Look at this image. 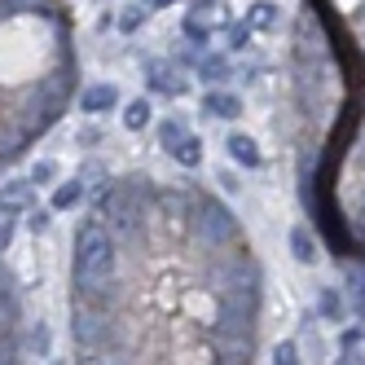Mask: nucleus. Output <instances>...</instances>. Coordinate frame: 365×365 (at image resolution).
<instances>
[{
    "mask_svg": "<svg viewBox=\"0 0 365 365\" xmlns=\"http://www.w3.org/2000/svg\"><path fill=\"white\" fill-rule=\"evenodd\" d=\"M119 269V242L101 220H84L75 233V264H71V286L75 299H88L97 286H106Z\"/></svg>",
    "mask_w": 365,
    "mask_h": 365,
    "instance_id": "f257e3e1",
    "label": "nucleus"
},
{
    "mask_svg": "<svg viewBox=\"0 0 365 365\" xmlns=\"http://www.w3.org/2000/svg\"><path fill=\"white\" fill-rule=\"evenodd\" d=\"M115 317H110V308H97L88 299H75L71 304V334H75V344H80L84 356H115L119 344H115Z\"/></svg>",
    "mask_w": 365,
    "mask_h": 365,
    "instance_id": "f03ea898",
    "label": "nucleus"
},
{
    "mask_svg": "<svg viewBox=\"0 0 365 365\" xmlns=\"http://www.w3.org/2000/svg\"><path fill=\"white\" fill-rule=\"evenodd\" d=\"M190 220H194L198 242H207V247L238 242V220H233V212H229L225 202H216V198H198L194 212H190Z\"/></svg>",
    "mask_w": 365,
    "mask_h": 365,
    "instance_id": "7ed1b4c3",
    "label": "nucleus"
},
{
    "mask_svg": "<svg viewBox=\"0 0 365 365\" xmlns=\"http://www.w3.org/2000/svg\"><path fill=\"white\" fill-rule=\"evenodd\" d=\"M229 27V9L220 5V0H194V5L185 9V22H180V31H185V40L194 48H202L207 40H212V31Z\"/></svg>",
    "mask_w": 365,
    "mask_h": 365,
    "instance_id": "20e7f679",
    "label": "nucleus"
},
{
    "mask_svg": "<svg viewBox=\"0 0 365 365\" xmlns=\"http://www.w3.org/2000/svg\"><path fill=\"white\" fill-rule=\"evenodd\" d=\"M36 93H40L44 101H53V106H62V110H66V101H71V93H75V62H71V66L62 62L58 71H48L44 80L36 84Z\"/></svg>",
    "mask_w": 365,
    "mask_h": 365,
    "instance_id": "39448f33",
    "label": "nucleus"
},
{
    "mask_svg": "<svg viewBox=\"0 0 365 365\" xmlns=\"http://www.w3.org/2000/svg\"><path fill=\"white\" fill-rule=\"evenodd\" d=\"M27 207H36V180H31V176H22V180H5V185H0V212L22 216Z\"/></svg>",
    "mask_w": 365,
    "mask_h": 365,
    "instance_id": "423d86ee",
    "label": "nucleus"
},
{
    "mask_svg": "<svg viewBox=\"0 0 365 365\" xmlns=\"http://www.w3.org/2000/svg\"><path fill=\"white\" fill-rule=\"evenodd\" d=\"M216 361H247L251 356V334L247 330H212Z\"/></svg>",
    "mask_w": 365,
    "mask_h": 365,
    "instance_id": "0eeeda50",
    "label": "nucleus"
},
{
    "mask_svg": "<svg viewBox=\"0 0 365 365\" xmlns=\"http://www.w3.org/2000/svg\"><path fill=\"white\" fill-rule=\"evenodd\" d=\"M119 106V88L115 84H88L84 93H80V110L84 115H106V110H115Z\"/></svg>",
    "mask_w": 365,
    "mask_h": 365,
    "instance_id": "6e6552de",
    "label": "nucleus"
},
{
    "mask_svg": "<svg viewBox=\"0 0 365 365\" xmlns=\"http://www.w3.org/2000/svg\"><path fill=\"white\" fill-rule=\"evenodd\" d=\"M145 71H150V88H154V93H168V97H180V93L190 88V84H185V80H180V75H176V71L168 66V62H150Z\"/></svg>",
    "mask_w": 365,
    "mask_h": 365,
    "instance_id": "1a4fd4ad",
    "label": "nucleus"
},
{
    "mask_svg": "<svg viewBox=\"0 0 365 365\" xmlns=\"http://www.w3.org/2000/svg\"><path fill=\"white\" fill-rule=\"evenodd\" d=\"M202 115H216V119H238V115H242V101L233 97V93L207 88V97H202Z\"/></svg>",
    "mask_w": 365,
    "mask_h": 365,
    "instance_id": "9d476101",
    "label": "nucleus"
},
{
    "mask_svg": "<svg viewBox=\"0 0 365 365\" xmlns=\"http://www.w3.org/2000/svg\"><path fill=\"white\" fill-rule=\"evenodd\" d=\"M84 202V176H71V180H62V185L53 190V212H71V207H80Z\"/></svg>",
    "mask_w": 365,
    "mask_h": 365,
    "instance_id": "9b49d317",
    "label": "nucleus"
},
{
    "mask_svg": "<svg viewBox=\"0 0 365 365\" xmlns=\"http://www.w3.org/2000/svg\"><path fill=\"white\" fill-rule=\"evenodd\" d=\"M247 27L251 31H273L277 27V5H273V0H255V5H247Z\"/></svg>",
    "mask_w": 365,
    "mask_h": 365,
    "instance_id": "f8f14e48",
    "label": "nucleus"
},
{
    "mask_svg": "<svg viewBox=\"0 0 365 365\" xmlns=\"http://www.w3.org/2000/svg\"><path fill=\"white\" fill-rule=\"evenodd\" d=\"M18 322H22V304L14 295V286H0V334L18 330Z\"/></svg>",
    "mask_w": 365,
    "mask_h": 365,
    "instance_id": "ddd939ff",
    "label": "nucleus"
},
{
    "mask_svg": "<svg viewBox=\"0 0 365 365\" xmlns=\"http://www.w3.org/2000/svg\"><path fill=\"white\" fill-rule=\"evenodd\" d=\"M229 154H233V163H242V168H259V145L247 133H233L229 137Z\"/></svg>",
    "mask_w": 365,
    "mask_h": 365,
    "instance_id": "4468645a",
    "label": "nucleus"
},
{
    "mask_svg": "<svg viewBox=\"0 0 365 365\" xmlns=\"http://www.w3.org/2000/svg\"><path fill=\"white\" fill-rule=\"evenodd\" d=\"M48 9H58V0H0V22L18 14H48Z\"/></svg>",
    "mask_w": 365,
    "mask_h": 365,
    "instance_id": "2eb2a0df",
    "label": "nucleus"
},
{
    "mask_svg": "<svg viewBox=\"0 0 365 365\" xmlns=\"http://www.w3.org/2000/svg\"><path fill=\"white\" fill-rule=\"evenodd\" d=\"M229 75H233V71H229V62H225L220 53H212V58H198V80H202L207 88H212V84H225Z\"/></svg>",
    "mask_w": 365,
    "mask_h": 365,
    "instance_id": "dca6fc26",
    "label": "nucleus"
},
{
    "mask_svg": "<svg viewBox=\"0 0 365 365\" xmlns=\"http://www.w3.org/2000/svg\"><path fill=\"white\" fill-rule=\"evenodd\" d=\"M168 154H172V159H176L180 168H198V163H202V141L185 133V137H180V141H176V145H172Z\"/></svg>",
    "mask_w": 365,
    "mask_h": 365,
    "instance_id": "f3484780",
    "label": "nucleus"
},
{
    "mask_svg": "<svg viewBox=\"0 0 365 365\" xmlns=\"http://www.w3.org/2000/svg\"><path fill=\"white\" fill-rule=\"evenodd\" d=\"M154 106H150V101L145 97H137V101H128V106H123V128H128V133H141V128H150V115Z\"/></svg>",
    "mask_w": 365,
    "mask_h": 365,
    "instance_id": "a211bd4d",
    "label": "nucleus"
},
{
    "mask_svg": "<svg viewBox=\"0 0 365 365\" xmlns=\"http://www.w3.org/2000/svg\"><path fill=\"white\" fill-rule=\"evenodd\" d=\"M154 202H159L168 216H185V212H194V198H190L185 190H159V194H154Z\"/></svg>",
    "mask_w": 365,
    "mask_h": 365,
    "instance_id": "6ab92c4d",
    "label": "nucleus"
},
{
    "mask_svg": "<svg viewBox=\"0 0 365 365\" xmlns=\"http://www.w3.org/2000/svg\"><path fill=\"white\" fill-rule=\"evenodd\" d=\"M48 348H53V339H48V326L36 322L27 330V339H22V356H48Z\"/></svg>",
    "mask_w": 365,
    "mask_h": 365,
    "instance_id": "aec40b11",
    "label": "nucleus"
},
{
    "mask_svg": "<svg viewBox=\"0 0 365 365\" xmlns=\"http://www.w3.org/2000/svg\"><path fill=\"white\" fill-rule=\"evenodd\" d=\"M339 352H344V361H365V330L348 326L344 334H339Z\"/></svg>",
    "mask_w": 365,
    "mask_h": 365,
    "instance_id": "412c9836",
    "label": "nucleus"
},
{
    "mask_svg": "<svg viewBox=\"0 0 365 365\" xmlns=\"http://www.w3.org/2000/svg\"><path fill=\"white\" fill-rule=\"evenodd\" d=\"M291 251H295L299 264H317V242H312V233H308L304 225L291 229Z\"/></svg>",
    "mask_w": 365,
    "mask_h": 365,
    "instance_id": "4be33fe9",
    "label": "nucleus"
},
{
    "mask_svg": "<svg viewBox=\"0 0 365 365\" xmlns=\"http://www.w3.org/2000/svg\"><path fill=\"white\" fill-rule=\"evenodd\" d=\"M36 137L27 133V128H18V133H9V137H0V159L5 163H14V159H22V150H27Z\"/></svg>",
    "mask_w": 365,
    "mask_h": 365,
    "instance_id": "5701e85b",
    "label": "nucleus"
},
{
    "mask_svg": "<svg viewBox=\"0 0 365 365\" xmlns=\"http://www.w3.org/2000/svg\"><path fill=\"white\" fill-rule=\"evenodd\" d=\"M145 18H150V9L141 5V0H133V5H128V9L119 14V31H123V36H133V31H141V27H145Z\"/></svg>",
    "mask_w": 365,
    "mask_h": 365,
    "instance_id": "b1692460",
    "label": "nucleus"
},
{
    "mask_svg": "<svg viewBox=\"0 0 365 365\" xmlns=\"http://www.w3.org/2000/svg\"><path fill=\"white\" fill-rule=\"evenodd\" d=\"M9 361H22V339H18V330L0 334V365H9Z\"/></svg>",
    "mask_w": 365,
    "mask_h": 365,
    "instance_id": "393cba45",
    "label": "nucleus"
},
{
    "mask_svg": "<svg viewBox=\"0 0 365 365\" xmlns=\"http://www.w3.org/2000/svg\"><path fill=\"white\" fill-rule=\"evenodd\" d=\"M22 216H27V229H31V233H44L48 220H53V207H27Z\"/></svg>",
    "mask_w": 365,
    "mask_h": 365,
    "instance_id": "a878e982",
    "label": "nucleus"
},
{
    "mask_svg": "<svg viewBox=\"0 0 365 365\" xmlns=\"http://www.w3.org/2000/svg\"><path fill=\"white\" fill-rule=\"evenodd\" d=\"M180 137H185V123H180V119H168V123L159 128V141H163V150H172Z\"/></svg>",
    "mask_w": 365,
    "mask_h": 365,
    "instance_id": "bb28decb",
    "label": "nucleus"
},
{
    "mask_svg": "<svg viewBox=\"0 0 365 365\" xmlns=\"http://www.w3.org/2000/svg\"><path fill=\"white\" fill-rule=\"evenodd\" d=\"M247 44H251V27H247V22H233V27H229V48H233V53H242Z\"/></svg>",
    "mask_w": 365,
    "mask_h": 365,
    "instance_id": "cd10ccee",
    "label": "nucleus"
},
{
    "mask_svg": "<svg viewBox=\"0 0 365 365\" xmlns=\"http://www.w3.org/2000/svg\"><path fill=\"white\" fill-rule=\"evenodd\" d=\"M53 176H58V163H53V159H40V163L31 168V180H36V190H40V185H48Z\"/></svg>",
    "mask_w": 365,
    "mask_h": 365,
    "instance_id": "c85d7f7f",
    "label": "nucleus"
},
{
    "mask_svg": "<svg viewBox=\"0 0 365 365\" xmlns=\"http://www.w3.org/2000/svg\"><path fill=\"white\" fill-rule=\"evenodd\" d=\"M14 233H18V216L14 212H0V251L14 242Z\"/></svg>",
    "mask_w": 365,
    "mask_h": 365,
    "instance_id": "c756f323",
    "label": "nucleus"
},
{
    "mask_svg": "<svg viewBox=\"0 0 365 365\" xmlns=\"http://www.w3.org/2000/svg\"><path fill=\"white\" fill-rule=\"evenodd\" d=\"M317 312H322V317H339V312H344V304H339V295L334 291H322V299H317Z\"/></svg>",
    "mask_w": 365,
    "mask_h": 365,
    "instance_id": "7c9ffc66",
    "label": "nucleus"
},
{
    "mask_svg": "<svg viewBox=\"0 0 365 365\" xmlns=\"http://www.w3.org/2000/svg\"><path fill=\"white\" fill-rule=\"evenodd\" d=\"M273 361H277V365H295V361H299V348H295V344H277V348H273Z\"/></svg>",
    "mask_w": 365,
    "mask_h": 365,
    "instance_id": "2f4dec72",
    "label": "nucleus"
},
{
    "mask_svg": "<svg viewBox=\"0 0 365 365\" xmlns=\"http://www.w3.org/2000/svg\"><path fill=\"white\" fill-rule=\"evenodd\" d=\"M101 141H106V137H101V128H93V123H88V128H80V145H88V150H93V145H101Z\"/></svg>",
    "mask_w": 365,
    "mask_h": 365,
    "instance_id": "473e14b6",
    "label": "nucleus"
},
{
    "mask_svg": "<svg viewBox=\"0 0 365 365\" xmlns=\"http://www.w3.org/2000/svg\"><path fill=\"white\" fill-rule=\"evenodd\" d=\"M216 180H220V185H225V190H229V194H233V190H238V180H233V172H220V176H216Z\"/></svg>",
    "mask_w": 365,
    "mask_h": 365,
    "instance_id": "72a5a7b5",
    "label": "nucleus"
},
{
    "mask_svg": "<svg viewBox=\"0 0 365 365\" xmlns=\"http://www.w3.org/2000/svg\"><path fill=\"white\" fill-rule=\"evenodd\" d=\"M141 5H145V9L154 14V9H168V5H176V0H141Z\"/></svg>",
    "mask_w": 365,
    "mask_h": 365,
    "instance_id": "f704fd0d",
    "label": "nucleus"
},
{
    "mask_svg": "<svg viewBox=\"0 0 365 365\" xmlns=\"http://www.w3.org/2000/svg\"><path fill=\"white\" fill-rule=\"evenodd\" d=\"M0 286H14V273H9L5 264H0Z\"/></svg>",
    "mask_w": 365,
    "mask_h": 365,
    "instance_id": "c9c22d12",
    "label": "nucleus"
},
{
    "mask_svg": "<svg viewBox=\"0 0 365 365\" xmlns=\"http://www.w3.org/2000/svg\"><path fill=\"white\" fill-rule=\"evenodd\" d=\"M356 233H361V238H365V212L356 216Z\"/></svg>",
    "mask_w": 365,
    "mask_h": 365,
    "instance_id": "e433bc0d",
    "label": "nucleus"
},
{
    "mask_svg": "<svg viewBox=\"0 0 365 365\" xmlns=\"http://www.w3.org/2000/svg\"><path fill=\"white\" fill-rule=\"evenodd\" d=\"M361 40H365V9H361Z\"/></svg>",
    "mask_w": 365,
    "mask_h": 365,
    "instance_id": "4c0bfd02",
    "label": "nucleus"
},
{
    "mask_svg": "<svg viewBox=\"0 0 365 365\" xmlns=\"http://www.w3.org/2000/svg\"><path fill=\"white\" fill-rule=\"evenodd\" d=\"M0 168H5V159H0Z\"/></svg>",
    "mask_w": 365,
    "mask_h": 365,
    "instance_id": "58836bf2",
    "label": "nucleus"
}]
</instances>
